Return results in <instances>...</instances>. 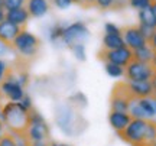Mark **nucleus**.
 <instances>
[{
  "label": "nucleus",
  "instance_id": "f257e3e1",
  "mask_svg": "<svg viewBox=\"0 0 156 146\" xmlns=\"http://www.w3.org/2000/svg\"><path fill=\"white\" fill-rule=\"evenodd\" d=\"M30 110L25 109L19 101H7L2 107V112H0L3 124H6V127L9 129L10 133H13L15 136H19V137H23L29 126Z\"/></svg>",
  "mask_w": 156,
  "mask_h": 146
},
{
  "label": "nucleus",
  "instance_id": "f03ea898",
  "mask_svg": "<svg viewBox=\"0 0 156 146\" xmlns=\"http://www.w3.org/2000/svg\"><path fill=\"white\" fill-rule=\"evenodd\" d=\"M39 48H41V41L38 36L30 34L26 30V28L22 29L19 35H17L13 44H12V49H15L19 54L20 58L23 59H30L38 55Z\"/></svg>",
  "mask_w": 156,
  "mask_h": 146
},
{
  "label": "nucleus",
  "instance_id": "7ed1b4c3",
  "mask_svg": "<svg viewBox=\"0 0 156 146\" xmlns=\"http://www.w3.org/2000/svg\"><path fill=\"white\" fill-rule=\"evenodd\" d=\"M156 68L151 62H143L139 59H132L124 67V77L127 81H151L155 75Z\"/></svg>",
  "mask_w": 156,
  "mask_h": 146
},
{
  "label": "nucleus",
  "instance_id": "20e7f679",
  "mask_svg": "<svg viewBox=\"0 0 156 146\" xmlns=\"http://www.w3.org/2000/svg\"><path fill=\"white\" fill-rule=\"evenodd\" d=\"M25 143L26 142H35V141H45L49 139V127L44 117L36 113L35 110H30V120H29V126L25 135H23Z\"/></svg>",
  "mask_w": 156,
  "mask_h": 146
},
{
  "label": "nucleus",
  "instance_id": "39448f33",
  "mask_svg": "<svg viewBox=\"0 0 156 146\" xmlns=\"http://www.w3.org/2000/svg\"><path fill=\"white\" fill-rule=\"evenodd\" d=\"M147 122H149V120H146V119L133 117L130 120V123L127 124V127L120 133L122 139L132 146H143Z\"/></svg>",
  "mask_w": 156,
  "mask_h": 146
},
{
  "label": "nucleus",
  "instance_id": "423d86ee",
  "mask_svg": "<svg viewBox=\"0 0 156 146\" xmlns=\"http://www.w3.org/2000/svg\"><path fill=\"white\" fill-rule=\"evenodd\" d=\"M0 96L9 101H20L25 96L23 85L9 71L5 75V78L0 81Z\"/></svg>",
  "mask_w": 156,
  "mask_h": 146
},
{
  "label": "nucleus",
  "instance_id": "0eeeda50",
  "mask_svg": "<svg viewBox=\"0 0 156 146\" xmlns=\"http://www.w3.org/2000/svg\"><path fill=\"white\" fill-rule=\"evenodd\" d=\"M98 58L104 62H113L117 65L126 67L134 58V55L133 51L124 45L122 48H117V49H103L101 52H98Z\"/></svg>",
  "mask_w": 156,
  "mask_h": 146
},
{
  "label": "nucleus",
  "instance_id": "6e6552de",
  "mask_svg": "<svg viewBox=\"0 0 156 146\" xmlns=\"http://www.w3.org/2000/svg\"><path fill=\"white\" fill-rule=\"evenodd\" d=\"M122 36L124 45L129 46L132 51L139 49L142 46L147 45V38L140 30L139 26H126L122 29Z\"/></svg>",
  "mask_w": 156,
  "mask_h": 146
},
{
  "label": "nucleus",
  "instance_id": "1a4fd4ad",
  "mask_svg": "<svg viewBox=\"0 0 156 146\" xmlns=\"http://www.w3.org/2000/svg\"><path fill=\"white\" fill-rule=\"evenodd\" d=\"M88 36V29L83 22H75L64 29L62 41L68 46H73L75 44H83V41Z\"/></svg>",
  "mask_w": 156,
  "mask_h": 146
},
{
  "label": "nucleus",
  "instance_id": "9d476101",
  "mask_svg": "<svg viewBox=\"0 0 156 146\" xmlns=\"http://www.w3.org/2000/svg\"><path fill=\"white\" fill-rule=\"evenodd\" d=\"M25 28H20V26H17L15 25L13 22L10 20H3V22H0V42L6 46H10L12 48V44H13V41L16 38L19 32Z\"/></svg>",
  "mask_w": 156,
  "mask_h": 146
},
{
  "label": "nucleus",
  "instance_id": "9b49d317",
  "mask_svg": "<svg viewBox=\"0 0 156 146\" xmlns=\"http://www.w3.org/2000/svg\"><path fill=\"white\" fill-rule=\"evenodd\" d=\"M127 88L133 98H143V97L153 96L151 81H127Z\"/></svg>",
  "mask_w": 156,
  "mask_h": 146
},
{
  "label": "nucleus",
  "instance_id": "f8f14e48",
  "mask_svg": "<svg viewBox=\"0 0 156 146\" xmlns=\"http://www.w3.org/2000/svg\"><path fill=\"white\" fill-rule=\"evenodd\" d=\"M25 7L29 12L30 17H42L45 16L51 7V0H26Z\"/></svg>",
  "mask_w": 156,
  "mask_h": 146
},
{
  "label": "nucleus",
  "instance_id": "ddd939ff",
  "mask_svg": "<svg viewBox=\"0 0 156 146\" xmlns=\"http://www.w3.org/2000/svg\"><path fill=\"white\" fill-rule=\"evenodd\" d=\"M133 117L129 114V112H114V110H112L110 116H108V122H110L113 129L120 135L123 130L127 127V124L130 123Z\"/></svg>",
  "mask_w": 156,
  "mask_h": 146
},
{
  "label": "nucleus",
  "instance_id": "4468645a",
  "mask_svg": "<svg viewBox=\"0 0 156 146\" xmlns=\"http://www.w3.org/2000/svg\"><path fill=\"white\" fill-rule=\"evenodd\" d=\"M6 19L13 22L17 26H20V28H26L30 16H29V12L26 10V7L20 6V7H16V9L6 10Z\"/></svg>",
  "mask_w": 156,
  "mask_h": 146
},
{
  "label": "nucleus",
  "instance_id": "2eb2a0df",
  "mask_svg": "<svg viewBox=\"0 0 156 146\" xmlns=\"http://www.w3.org/2000/svg\"><path fill=\"white\" fill-rule=\"evenodd\" d=\"M124 46L122 34H106L103 38V49H117Z\"/></svg>",
  "mask_w": 156,
  "mask_h": 146
},
{
  "label": "nucleus",
  "instance_id": "dca6fc26",
  "mask_svg": "<svg viewBox=\"0 0 156 146\" xmlns=\"http://www.w3.org/2000/svg\"><path fill=\"white\" fill-rule=\"evenodd\" d=\"M139 25L147 26L151 29H156V15L153 13L151 6L139 10Z\"/></svg>",
  "mask_w": 156,
  "mask_h": 146
},
{
  "label": "nucleus",
  "instance_id": "f3484780",
  "mask_svg": "<svg viewBox=\"0 0 156 146\" xmlns=\"http://www.w3.org/2000/svg\"><path fill=\"white\" fill-rule=\"evenodd\" d=\"M133 55H134V59H139V61H143V62H153V59H155V51L152 49L151 46H149V44L145 46H142V48H139V49H134L133 51Z\"/></svg>",
  "mask_w": 156,
  "mask_h": 146
},
{
  "label": "nucleus",
  "instance_id": "a211bd4d",
  "mask_svg": "<svg viewBox=\"0 0 156 146\" xmlns=\"http://www.w3.org/2000/svg\"><path fill=\"white\" fill-rule=\"evenodd\" d=\"M139 101V106L142 107V110L145 112L146 117H152L155 116L156 112H155V103L153 100H151V97H143V98H137Z\"/></svg>",
  "mask_w": 156,
  "mask_h": 146
},
{
  "label": "nucleus",
  "instance_id": "6ab92c4d",
  "mask_svg": "<svg viewBox=\"0 0 156 146\" xmlns=\"http://www.w3.org/2000/svg\"><path fill=\"white\" fill-rule=\"evenodd\" d=\"M155 141H156V123L155 122H147L143 146H152Z\"/></svg>",
  "mask_w": 156,
  "mask_h": 146
},
{
  "label": "nucleus",
  "instance_id": "aec40b11",
  "mask_svg": "<svg viewBox=\"0 0 156 146\" xmlns=\"http://www.w3.org/2000/svg\"><path fill=\"white\" fill-rule=\"evenodd\" d=\"M104 68H106V73L113 78H120L124 75V67H122V65H117L113 62H106Z\"/></svg>",
  "mask_w": 156,
  "mask_h": 146
},
{
  "label": "nucleus",
  "instance_id": "412c9836",
  "mask_svg": "<svg viewBox=\"0 0 156 146\" xmlns=\"http://www.w3.org/2000/svg\"><path fill=\"white\" fill-rule=\"evenodd\" d=\"M129 114H130L132 117H136V119H146V114H145V112L142 110V107L139 106L137 98H132L130 106H129Z\"/></svg>",
  "mask_w": 156,
  "mask_h": 146
},
{
  "label": "nucleus",
  "instance_id": "4be33fe9",
  "mask_svg": "<svg viewBox=\"0 0 156 146\" xmlns=\"http://www.w3.org/2000/svg\"><path fill=\"white\" fill-rule=\"evenodd\" d=\"M0 146H19V145H17L15 135L7 132V133H3L0 136Z\"/></svg>",
  "mask_w": 156,
  "mask_h": 146
},
{
  "label": "nucleus",
  "instance_id": "5701e85b",
  "mask_svg": "<svg viewBox=\"0 0 156 146\" xmlns=\"http://www.w3.org/2000/svg\"><path fill=\"white\" fill-rule=\"evenodd\" d=\"M69 48H71V51L74 52L75 58L81 59V61L85 59V46H84V44H75V45L69 46Z\"/></svg>",
  "mask_w": 156,
  "mask_h": 146
},
{
  "label": "nucleus",
  "instance_id": "b1692460",
  "mask_svg": "<svg viewBox=\"0 0 156 146\" xmlns=\"http://www.w3.org/2000/svg\"><path fill=\"white\" fill-rule=\"evenodd\" d=\"M152 2L153 0H129V6L136 9V10H140V9L149 7L152 5Z\"/></svg>",
  "mask_w": 156,
  "mask_h": 146
},
{
  "label": "nucleus",
  "instance_id": "393cba45",
  "mask_svg": "<svg viewBox=\"0 0 156 146\" xmlns=\"http://www.w3.org/2000/svg\"><path fill=\"white\" fill-rule=\"evenodd\" d=\"M3 2V7L6 10H10V9H16L20 6H25L26 0H2Z\"/></svg>",
  "mask_w": 156,
  "mask_h": 146
},
{
  "label": "nucleus",
  "instance_id": "a878e982",
  "mask_svg": "<svg viewBox=\"0 0 156 146\" xmlns=\"http://www.w3.org/2000/svg\"><path fill=\"white\" fill-rule=\"evenodd\" d=\"M116 0H95V7H98L101 10H113Z\"/></svg>",
  "mask_w": 156,
  "mask_h": 146
},
{
  "label": "nucleus",
  "instance_id": "bb28decb",
  "mask_svg": "<svg viewBox=\"0 0 156 146\" xmlns=\"http://www.w3.org/2000/svg\"><path fill=\"white\" fill-rule=\"evenodd\" d=\"M51 3L58 9H68L71 5L75 3V0H51Z\"/></svg>",
  "mask_w": 156,
  "mask_h": 146
},
{
  "label": "nucleus",
  "instance_id": "cd10ccee",
  "mask_svg": "<svg viewBox=\"0 0 156 146\" xmlns=\"http://www.w3.org/2000/svg\"><path fill=\"white\" fill-rule=\"evenodd\" d=\"M64 26H55L51 32V39L56 41V39H62V35H64Z\"/></svg>",
  "mask_w": 156,
  "mask_h": 146
},
{
  "label": "nucleus",
  "instance_id": "c85d7f7f",
  "mask_svg": "<svg viewBox=\"0 0 156 146\" xmlns=\"http://www.w3.org/2000/svg\"><path fill=\"white\" fill-rule=\"evenodd\" d=\"M75 5L81 6V7H84V9L95 7V0H75Z\"/></svg>",
  "mask_w": 156,
  "mask_h": 146
},
{
  "label": "nucleus",
  "instance_id": "c756f323",
  "mask_svg": "<svg viewBox=\"0 0 156 146\" xmlns=\"http://www.w3.org/2000/svg\"><path fill=\"white\" fill-rule=\"evenodd\" d=\"M104 29H106V34H122V29L117 28L113 23H107Z\"/></svg>",
  "mask_w": 156,
  "mask_h": 146
},
{
  "label": "nucleus",
  "instance_id": "7c9ffc66",
  "mask_svg": "<svg viewBox=\"0 0 156 146\" xmlns=\"http://www.w3.org/2000/svg\"><path fill=\"white\" fill-rule=\"evenodd\" d=\"M126 6H129V0H116L113 10H120V9H124Z\"/></svg>",
  "mask_w": 156,
  "mask_h": 146
},
{
  "label": "nucleus",
  "instance_id": "2f4dec72",
  "mask_svg": "<svg viewBox=\"0 0 156 146\" xmlns=\"http://www.w3.org/2000/svg\"><path fill=\"white\" fill-rule=\"evenodd\" d=\"M26 146H51L49 139L45 141H35V142H26Z\"/></svg>",
  "mask_w": 156,
  "mask_h": 146
},
{
  "label": "nucleus",
  "instance_id": "473e14b6",
  "mask_svg": "<svg viewBox=\"0 0 156 146\" xmlns=\"http://www.w3.org/2000/svg\"><path fill=\"white\" fill-rule=\"evenodd\" d=\"M147 44H149V46H151L152 49L155 51V54H156V29L153 30V34L149 36V39H147Z\"/></svg>",
  "mask_w": 156,
  "mask_h": 146
},
{
  "label": "nucleus",
  "instance_id": "72a5a7b5",
  "mask_svg": "<svg viewBox=\"0 0 156 146\" xmlns=\"http://www.w3.org/2000/svg\"><path fill=\"white\" fill-rule=\"evenodd\" d=\"M7 71H9V69H7V67H6V64L0 59V81L5 78V75L7 74Z\"/></svg>",
  "mask_w": 156,
  "mask_h": 146
},
{
  "label": "nucleus",
  "instance_id": "f704fd0d",
  "mask_svg": "<svg viewBox=\"0 0 156 146\" xmlns=\"http://www.w3.org/2000/svg\"><path fill=\"white\" fill-rule=\"evenodd\" d=\"M151 84H152V88H153V96H156V73L151 78Z\"/></svg>",
  "mask_w": 156,
  "mask_h": 146
},
{
  "label": "nucleus",
  "instance_id": "c9c22d12",
  "mask_svg": "<svg viewBox=\"0 0 156 146\" xmlns=\"http://www.w3.org/2000/svg\"><path fill=\"white\" fill-rule=\"evenodd\" d=\"M3 20H6V9L5 7L0 9V22H3Z\"/></svg>",
  "mask_w": 156,
  "mask_h": 146
},
{
  "label": "nucleus",
  "instance_id": "e433bc0d",
  "mask_svg": "<svg viewBox=\"0 0 156 146\" xmlns=\"http://www.w3.org/2000/svg\"><path fill=\"white\" fill-rule=\"evenodd\" d=\"M151 7H152V10H153V13H155V15H156V0H153V2H152Z\"/></svg>",
  "mask_w": 156,
  "mask_h": 146
},
{
  "label": "nucleus",
  "instance_id": "4c0bfd02",
  "mask_svg": "<svg viewBox=\"0 0 156 146\" xmlns=\"http://www.w3.org/2000/svg\"><path fill=\"white\" fill-rule=\"evenodd\" d=\"M51 146H69V145H65V143H51Z\"/></svg>",
  "mask_w": 156,
  "mask_h": 146
},
{
  "label": "nucleus",
  "instance_id": "58836bf2",
  "mask_svg": "<svg viewBox=\"0 0 156 146\" xmlns=\"http://www.w3.org/2000/svg\"><path fill=\"white\" fill-rule=\"evenodd\" d=\"M3 135V122L0 120V136Z\"/></svg>",
  "mask_w": 156,
  "mask_h": 146
},
{
  "label": "nucleus",
  "instance_id": "ea45409f",
  "mask_svg": "<svg viewBox=\"0 0 156 146\" xmlns=\"http://www.w3.org/2000/svg\"><path fill=\"white\" fill-rule=\"evenodd\" d=\"M2 7H3V2L0 0V9H2Z\"/></svg>",
  "mask_w": 156,
  "mask_h": 146
},
{
  "label": "nucleus",
  "instance_id": "a19ab883",
  "mask_svg": "<svg viewBox=\"0 0 156 146\" xmlns=\"http://www.w3.org/2000/svg\"><path fill=\"white\" fill-rule=\"evenodd\" d=\"M153 103H155V112H156V100H155V101H153Z\"/></svg>",
  "mask_w": 156,
  "mask_h": 146
},
{
  "label": "nucleus",
  "instance_id": "79ce46f5",
  "mask_svg": "<svg viewBox=\"0 0 156 146\" xmlns=\"http://www.w3.org/2000/svg\"><path fill=\"white\" fill-rule=\"evenodd\" d=\"M152 146H156V141H155V142H153V145H152Z\"/></svg>",
  "mask_w": 156,
  "mask_h": 146
}]
</instances>
